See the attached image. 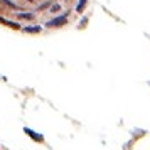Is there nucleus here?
I'll list each match as a JSON object with an SVG mask.
<instances>
[{
    "label": "nucleus",
    "instance_id": "1",
    "mask_svg": "<svg viewBox=\"0 0 150 150\" xmlns=\"http://www.w3.org/2000/svg\"><path fill=\"white\" fill-rule=\"evenodd\" d=\"M89 0H0V25L22 34H47L73 25Z\"/></svg>",
    "mask_w": 150,
    "mask_h": 150
}]
</instances>
